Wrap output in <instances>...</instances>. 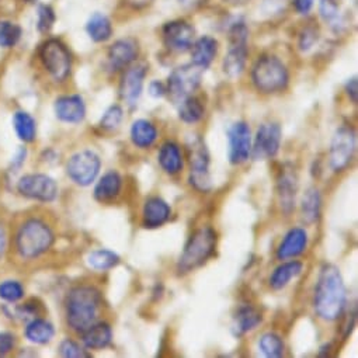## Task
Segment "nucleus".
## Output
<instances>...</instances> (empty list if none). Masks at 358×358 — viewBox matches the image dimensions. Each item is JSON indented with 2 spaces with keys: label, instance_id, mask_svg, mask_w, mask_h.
Masks as SVG:
<instances>
[{
  "label": "nucleus",
  "instance_id": "f257e3e1",
  "mask_svg": "<svg viewBox=\"0 0 358 358\" xmlns=\"http://www.w3.org/2000/svg\"><path fill=\"white\" fill-rule=\"evenodd\" d=\"M347 305V289L337 266L323 264L319 270L313 291V309L316 315L326 320L340 319Z\"/></svg>",
  "mask_w": 358,
  "mask_h": 358
},
{
  "label": "nucleus",
  "instance_id": "f03ea898",
  "mask_svg": "<svg viewBox=\"0 0 358 358\" xmlns=\"http://www.w3.org/2000/svg\"><path fill=\"white\" fill-rule=\"evenodd\" d=\"M103 308L101 292L92 285L72 288L65 301V316L68 326L82 333L99 320Z\"/></svg>",
  "mask_w": 358,
  "mask_h": 358
},
{
  "label": "nucleus",
  "instance_id": "7ed1b4c3",
  "mask_svg": "<svg viewBox=\"0 0 358 358\" xmlns=\"http://www.w3.org/2000/svg\"><path fill=\"white\" fill-rule=\"evenodd\" d=\"M217 243L218 234L213 227H201L193 232L177 262V273L185 275L203 267L215 255Z\"/></svg>",
  "mask_w": 358,
  "mask_h": 358
},
{
  "label": "nucleus",
  "instance_id": "20e7f679",
  "mask_svg": "<svg viewBox=\"0 0 358 358\" xmlns=\"http://www.w3.org/2000/svg\"><path fill=\"white\" fill-rule=\"evenodd\" d=\"M54 231L45 221L30 218L19 228L15 245L22 259L33 260L47 253L54 245Z\"/></svg>",
  "mask_w": 358,
  "mask_h": 358
},
{
  "label": "nucleus",
  "instance_id": "39448f33",
  "mask_svg": "<svg viewBox=\"0 0 358 358\" xmlns=\"http://www.w3.org/2000/svg\"><path fill=\"white\" fill-rule=\"evenodd\" d=\"M255 87L263 94H274L287 89L289 73L284 62L274 55H262L252 69Z\"/></svg>",
  "mask_w": 358,
  "mask_h": 358
},
{
  "label": "nucleus",
  "instance_id": "423d86ee",
  "mask_svg": "<svg viewBox=\"0 0 358 358\" xmlns=\"http://www.w3.org/2000/svg\"><path fill=\"white\" fill-rule=\"evenodd\" d=\"M187 156L190 164V174H189V183L190 186L200 192L208 193L213 187L211 183V156L207 148L206 141L200 135H192L187 139Z\"/></svg>",
  "mask_w": 358,
  "mask_h": 358
},
{
  "label": "nucleus",
  "instance_id": "0eeeda50",
  "mask_svg": "<svg viewBox=\"0 0 358 358\" xmlns=\"http://www.w3.org/2000/svg\"><path fill=\"white\" fill-rule=\"evenodd\" d=\"M40 61L44 69L55 82L68 79L72 71V55L68 47L58 38H48L38 51Z\"/></svg>",
  "mask_w": 358,
  "mask_h": 358
},
{
  "label": "nucleus",
  "instance_id": "6e6552de",
  "mask_svg": "<svg viewBox=\"0 0 358 358\" xmlns=\"http://www.w3.org/2000/svg\"><path fill=\"white\" fill-rule=\"evenodd\" d=\"M249 30L245 23L238 22L229 29V50L224 58L222 69L229 79L239 78L246 66Z\"/></svg>",
  "mask_w": 358,
  "mask_h": 358
},
{
  "label": "nucleus",
  "instance_id": "1a4fd4ad",
  "mask_svg": "<svg viewBox=\"0 0 358 358\" xmlns=\"http://www.w3.org/2000/svg\"><path fill=\"white\" fill-rule=\"evenodd\" d=\"M357 148V134L351 125H341L336 129L330 150H329V164L334 173L345 170L355 155Z\"/></svg>",
  "mask_w": 358,
  "mask_h": 358
},
{
  "label": "nucleus",
  "instance_id": "9d476101",
  "mask_svg": "<svg viewBox=\"0 0 358 358\" xmlns=\"http://www.w3.org/2000/svg\"><path fill=\"white\" fill-rule=\"evenodd\" d=\"M101 169V159L93 150H80L69 157L66 162V174L71 180L80 186L87 187L96 182Z\"/></svg>",
  "mask_w": 358,
  "mask_h": 358
},
{
  "label": "nucleus",
  "instance_id": "9b49d317",
  "mask_svg": "<svg viewBox=\"0 0 358 358\" xmlns=\"http://www.w3.org/2000/svg\"><path fill=\"white\" fill-rule=\"evenodd\" d=\"M203 69L194 64L183 65L176 68L167 80V94L177 104L183 99L192 96L200 86L203 78Z\"/></svg>",
  "mask_w": 358,
  "mask_h": 358
},
{
  "label": "nucleus",
  "instance_id": "f8f14e48",
  "mask_svg": "<svg viewBox=\"0 0 358 358\" xmlns=\"http://www.w3.org/2000/svg\"><path fill=\"white\" fill-rule=\"evenodd\" d=\"M17 192L20 196L34 201L52 203L58 197V185L52 177L47 174H27L19 180Z\"/></svg>",
  "mask_w": 358,
  "mask_h": 358
},
{
  "label": "nucleus",
  "instance_id": "ddd939ff",
  "mask_svg": "<svg viewBox=\"0 0 358 358\" xmlns=\"http://www.w3.org/2000/svg\"><path fill=\"white\" fill-rule=\"evenodd\" d=\"M282 129L277 122H266L257 128L252 143V156L256 160L274 159L281 148Z\"/></svg>",
  "mask_w": 358,
  "mask_h": 358
},
{
  "label": "nucleus",
  "instance_id": "4468645a",
  "mask_svg": "<svg viewBox=\"0 0 358 358\" xmlns=\"http://www.w3.org/2000/svg\"><path fill=\"white\" fill-rule=\"evenodd\" d=\"M252 129L248 122L238 121L228 128V159L232 164L239 166L252 156Z\"/></svg>",
  "mask_w": 358,
  "mask_h": 358
},
{
  "label": "nucleus",
  "instance_id": "2eb2a0df",
  "mask_svg": "<svg viewBox=\"0 0 358 358\" xmlns=\"http://www.w3.org/2000/svg\"><path fill=\"white\" fill-rule=\"evenodd\" d=\"M194 34V27L185 20L169 22L162 29V38L166 48L177 54H183L192 48Z\"/></svg>",
  "mask_w": 358,
  "mask_h": 358
},
{
  "label": "nucleus",
  "instance_id": "dca6fc26",
  "mask_svg": "<svg viewBox=\"0 0 358 358\" xmlns=\"http://www.w3.org/2000/svg\"><path fill=\"white\" fill-rule=\"evenodd\" d=\"M277 196L280 208L285 215L292 214L298 196V174L291 163L281 166L277 176Z\"/></svg>",
  "mask_w": 358,
  "mask_h": 358
},
{
  "label": "nucleus",
  "instance_id": "f3484780",
  "mask_svg": "<svg viewBox=\"0 0 358 358\" xmlns=\"http://www.w3.org/2000/svg\"><path fill=\"white\" fill-rule=\"evenodd\" d=\"M148 73V66L145 64H139L135 66L127 68L125 73L120 82V97L121 100L134 110L138 106V101L143 92V83Z\"/></svg>",
  "mask_w": 358,
  "mask_h": 358
},
{
  "label": "nucleus",
  "instance_id": "a211bd4d",
  "mask_svg": "<svg viewBox=\"0 0 358 358\" xmlns=\"http://www.w3.org/2000/svg\"><path fill=\"white\" fill-rule=\"evenodd\" d=\"M139 55L138 41L134 38L117 40L107 52V62L111 72H118L121 69L129 68Z\"/></svg>",
  "mask_w": 358,
  "mask_h": 358
},
{
  "label": "nucleus",
  "instance_id": "6ab92c4d",
  "mask_svg": "<svg viewBox=\"0 0 358 358\" xmlns=\"http://www.w3.org/2000/svg\"><path fill=\"white\" fill-rule=\"evenodd\" d=\"M54 110L57 118L66 124H80L86 117V103L80 94L58 97Z\"/></svg>",
  "mask_w": 358,
  "mask_h": 358
},
{
  "label": "nucleus",
  "instance_id": "aec40b11",
  "mask_svg": "<svg viewBox=\"0 0 358 358\" xmlns=\"http://www.w3.org/2000/svg\"><path fill=\"white\" fill-rule=\"evenodd\" d=\"M308 242H309L308 232L303 228H299V227L292 228L285 234V236L280 242L275 252V257L280 262L295 259L306 250Z\"/></svg>",
  "mask_w": 358,
  "mask_h": 358
},
{
  "label": "nucleus",
  "instance_id": "412c9836",
  "mask_svg": "<svg viewBox=\"0 0 358 358\" xmlns=\"http://www.w3.org/2000/svg\"><path fill=\"white\" fill-rule=\"evenodd\" d=\"M171 217L170 206L162 197H149L142 208V227L145 229H157Z\"/></svg>",
  "mask_w": 358,
  "mask_h": 358
},
{
  "label": "nucleus",
  "instance_id": "4be33fe9",
  "mask_svg": "<svg viewBox=\"0 0 358 358\" xmlns=\"http://www.w3.org/2000/svg\"><path fill=\"white\" fill-rule=\"evenodd\" d=\"M157 163L160 169L169 176H176L180 173L185 167V156L180 145L174 141L163 142L159 148Z\"/></svg>",
  "mask_w": 358,
  "mask_h": 358
},
{
  "label": "nucleus",
  "instance_id": "5701e85b",
  "mask_svg": "<svg viewBox=\"0 0 358 358\" xmlns=\"http://www.w3.org/2000/svg\"><path fill=\"white\" fill-rule=\"evenodd\" d=\"M122 190V177L118 171L115 170H108L107 173H104L99 182L96 183L93 196L96 199V201L101 203V204H107L114 201Z\"/></svg>",
  "mask_w": 358,
  "mask_h": 358
},
{
  "label": "nucleus",
  "instance_id": "b1692460",
  "mask_svg": "<svg viewBox=\"0 0 358 358\" xmlns=\"http://www.w3.org/2000/svg\"><path fill=\"white\" fill-rule=\"evenodd\" d=\"M82 334V343L86 350H103L113 341V329L107 322H96Z\"/></svg>",
  "mask_w": 358,
  "mask_h": 358
},
{
  "label": "nucleus",
  "instance_id": "393cba45",
  "mask_svg": "<svg viewBox=\"0 0 358 358\" xmlns=\"http://www.w3.org/2000/svg\"><path fill=\"white\" fill-rule=\"evenodd\" d=\"M303 271V263L298 262V260H288V262H281L280 266H277L274 268V271L270 274L268 277V285L271 289L274 291H281L284 289L287 285H289V282L299 277L301 273Z\"/></svg>",
  "mask_w": 358,
  "mask_h": 358
},
{
  "label": "nucleus",
  "instance_id": "a878e982",
  "mask_svg": "<svg viewBox=\"0 0 358 358\" xmlns=\"http://www.w3.org/2000/svg\"><path fill=\"white\" fill-rule=\"evenodd\" d=\"M190 50L193 59L192 64L206 71L211 66L218 54V41L210 36H204L199 38L196 43H193Z\"/></svg>",
  "mask_w": 358,
  "mask_h": 358
},
{
  "label": "nucleus",
  "instance_id": "bb28decb",
  "mask_svg": "<svg viewBox=\"0 0 358 358\" xmlns=\"http://www.w3.org/2000/svg\"><path fill=\"white\" fill-rule=\"evenodd\" d=\"M263 322V315L252 305L245 303L236 309L234 316V334L236 337L245 336L249 331L257 329Z\"/></svg>",
  "mask_w": 358,
  "mask_h": 358
},
{
  "label": "nucleus",
  "instance_id": "cd10ccee",
  "mask_svg": "<svg viewBox=\"0 0 358 358\" xmlns=\"http://www.w3.org/2000/svg\"><path fill=\"white\" fill-rule=\"evenodd\" d=\"M129 136L134 146L139 149H149L156 143L159 132L156 125L152 121L141 118L132 122L129 129Z\"/></svg>",
  "mask_w": 358,
  "mask_h": 358
},
{
  "label": "nucleus",
  "instance_id": "c85d7f7f",
  "mask_svg": "<svg viewBox=\"0 0 358 358\" xmlns=\"http://www.w3.org/2000/svg\"><path fill=\"white\" fill-rule=\"evenodd\" d=\"M301 214L308 225L319 222L322 217V196L316 187H309L305 192L301 201Z\"/></svg>",
  "mask_w": 358,
  "mask_h": 358
},
{
  "label": "nucleus",
  "instance_id": "c756f323",
  "mask_svg": "<svg viewBox=\"0 0 358 358\" xmlns=\"http://www.w3.org/2000/svg\"><path fill=\"white\" fill-rule=\"evenodd\" d=\"M26 338L34 344H48L55 336V327L51 322L34 317L26 326Z\"/></svg>",
  "mask_w": 358,
  "mask_h": 358
},
{
  "label": "nucleus",
  "instance_id": "7c9ffc66",
  "mask_svg": "<svg viewBox=\"0 0 358 358\" xmlns=\"http://www.w3.org/2000/svg\"><path fill=\"white\" fill-rule=\"evenodd\" d=\"M178 104V118L185 124H197L206 115V106L200 97L189 96Z\"/></svg>",
  "mask_w": 358,
  "mask_h": 358
},
{
  "label": "nucleus",
  "instance_id": "2f4dec72",
  "mask_svg": "<svg viewBox=\"0 0 358 358\" xmlns=\"http://www.w3.org/2000/svg\"><path fill=\"white\" fill-rule=\"evenodd\" d=\"M86 33L94 43H106L113 36V26L106 15L94 13L86 23Z\"/></svg>",
  "mask_w": 358,
  "mask_h": 358
},
{
  "label": "nucleus",
  "instance_id": "473e14b6",
  "mask_svg": "<svg viewBox=\"0 0 358 358\" xmlns=\"http://www.w3.org/2000/svg\"><path fill=\"white\" fill-rule=\"evenodd\" d=\"M13 127L20 141L30 143L37 138V122L27 111H17L13 115Z\"/></svg>",
  "mask_w": 358,
  "mask_h": 358
},
{
  "label": "nucleus",
  "instance_id": "72a5a7b5",
  "mask_svg": "<svg viewBox=\"0 0 358 358\" xmlns=\"http://www.w3.org/2000/svg\"><path fill=\"white\" fill-rule=\"evenodd\" d=\"M121 262V257L108 249H99L93 250L87 256V264L90 268L96 271H108L114 267H117Z\"/></svg>",
  "mask_w": 358,
  "mask_h": 358
},
{
  "label": "nucleus",
  "instance_id": "f704fd0d",
  "mask_svg": "<svg viewBox=\"0 0 358 358\" xmlns=\"http://www.w3.org/2000/svg\"><path fill=\"white\" fill-rule=\"evenodd\" d=\"M259 350L267 358H278L285 351V343L278 333L267 331L259 338Z\"/></svg>",
  "mask_w": 358,
  "mask_h": 358
},
{
  "label": "nucleus",
  "instance_id": "c9c22d12",
  "mask_svg": "<svg viewBox=\"0 0 358 358\" xmlns=\"http://www.w3.org/2000/svg\"><path fill=\"white\" fill-rule=\"evenodd\" d=\"M23 30L22 27L12 20H0V47L13 48L22 40Z\"/></svg>",
  "mask_w": 358,
  "mask_h": 358
},
{
  "label": "nucleus",
  "instance_id": "e433bc0d",
  "mask_svg": "<svg viewBox=\"0 0 358 358\" xmlns=\"http://www.w3.org/2000/svg\"><path fill=\"white\" fill-rule=\"evenodd\" d=\"M122 120H124V110H122V107L118 106V104H114V106H110L104 111V114H103V117H101V120L99 122V127L103 131L113 132V131L120 128Z\"/></svg>",
  "mask_w": 358,
  "mask_h": 358
},
{
  "label": "nucleus",
  "instance_id": "4c0bfd02",
  "mask_svg": "<svg viewBox=\"0 0 358 358\" xmlns=\"http://www.w3.org/2000/svg\"><path fill=\"white\" fill-rule=\"evenodd\" d=\"M24 296V287L19 281L8 280L0 284V299L6 302H17Z\"/></svg>",
  "mask_w": 358,
  "mask_h": 358
},
{
  "label": "nucleus",
  "instance_id": "58836bf2",
  "mask_svg": "<svg viewBox=\"0 0 358 358\" xmlns=\"http://www.w3.org/2000/svg\"><path fill=\"white\" fill-rule=\"evenodd\" d=\"M57 22L55 10L50 5H41L37 12V30L41 34H47L52 30Z\"/></svg>",
  "mask_w": 358,
  "mask_h": 358
},
{
  "label": "nucleus",
  "instance_id": "ea45409f",
  "mask_svg": "<svg viewBox=\"0 0 358 358\" xmlns=\"http://www.w3.org/2000/svg\"><path fill=\"white\" fill-rule=\"evenodd\" d=\"M59 354L65 358H83L90 357L87 350L72 338H65L59 344Z\"/></svg>",
  "mask_w": 358,
  "mask_h": 358
},
{
  "label": "nucleus",
  "instance_id": "a19ab883",
  "mask_svg": "<svg viewBox=\"0 0 358 358\" xmlns=\"http://www.w3.org/2000/svg\"><path fill=\"white\" fill-rule=\"evenodd\" d=\"M320 16L326 23H329L331 27L338 26V9L331 2V0H322L320 2Z\"/></svg>",
  "mask_w": 358,
  "mask_h": 358
},
{
  "label": "nucleus",
  "instance_id": "79ce46f5",
  "mask_svg": "<svg viewBox=\"0 0 358 358\" xmlns=\"http://www.w3.org/2000/svg\"><path fill=\"white\" fill-rule=\"evenodd\" d=\"M16 345V336L9 331H0V357L8 355Z\"/></svg>",
  "mask_w": 358,
  "mask_h": 358
},
{
  "label": "nucleus",
  "instance_id": "37998d69",
  "mask_svg": "<svg viewBox=\"0 0 358 358\" xmlns=\"http://www.w3.org/2000/svg\"><path fill=\"white\" fill-rule=\"evenodd\" d=\"M149 94L153 99H162V97H164L167 94V87L160 80H152L149 83Z\"/></svg>",
  "mask_w": 358,
  "mask_h": 358
},
{
  "label": "nucleus",
  "instance_id": "c03bdc74",
  "mask_svg": "<svg viewBox=\"0 0 358 358\" xmlns=\"http://www.w3.org/2000/svg\"><path fill=\"white\" fill-rule=\"evenodd\" d=\"M316 40H317V36H316L313 31L305 30V33L301 34V38H299V47H301V50H302V51L310 50Z\"/></svg>",
  "mask_w": 358,
  "mask_h": 358
},
{
  "label": "nucleus",
  "instance_id": "a18cd8bd",
  "mask_svg": "<svg viewBox=\"0 0 358 358\" xmlns=\"http://www.w3.org/2000/svg\"><path fill=\"white\" fill-rule=\"evenodd\" d=\"M358 83H357V78H351L347 83H345V93L348 96V99L351 100V103H357L358 99Z\"/></svg>",
  "mask_w": 358,
  "mask_h": 358
},
{
  "label": "nucleus",
  "instance_id": "49530a36",
  "mask_svg": "<svg viewBox=\"0 0 358 358\" xmlns=\"http://www.w3.org/2000/svg\"><path fill=\"white\" fill-rule=\"evenodd\" d=\"M292 3L299 15H308L313 6V0H292Z\"/></svg>",
  "mask_w": 358,
  "mask_h": 358
},
{
  "label": "nucleus",
  "instance_id": "de8ad7c7",
  "mask_svg": "<svg viewBox=\"0 0 358 358\" xmlns=\"http://www.w3.org/2000/svg\"><path fill=\"white\" fill-rule=\"evenodd\" d=\"M26 156H27L26 148H20V149L17 150L15 159H13V167H15V169H20L22 164L26 162Z\"/></svg>",
  "mask_w": 358,
  "mask_h": 358
},
{
  "label": "nucleus",
  "instance_id": "09e8293b",
  "mask_svg": "<svg viewBox=\"0 0 358 358\" xmlns=\"http://www.w3.org/2000/svg\"><path fill=\"white\" fill-rule=\"evenodd\" d=\"M6 231L5 228L2 227V224H0V260H2L3 255H5V250H6Z\"/></svg>",
  "mask_w": 358,
  "mask_h": 358
},
{
  "label": "nucleus",
  "instance_id": "8fccbe9b",
  "mask_svg": "<svg viewBox=\"0 0 358 358\" xmlns=\"http://www.w3.org/2000/svg\"><path fill=\"white\" fill-rule=\"evenodd\" d=\"M127 3L134 9H143L152 3V0H127Z\"/></svg>",
  "mask_w": 358,
  "mask_h": 358
},
{
  "label": "nucleus",
  "instance_id": "3c124183",
  "mask_svg": "<svg viewBox=\"0 0 358 358\" xmlns=\"http://www.w3.org/2000/svg\"><path fill=\"white\" fill-rule=\"evenodd\" d=\"M227 2H229L232 5H242V3H246L248 0H227Z\"/></svg>",
  "mask_w": 358,
  "mask_h": 358
},
{
  "label": "nucleus",
  "instance_id": "603ef678",
  "mask_svg": "<svg viewBox=\"0 0 358 358\" xmlns=\"http://www.w3.org/2000/svg\"><path fill=\"white\" fill-rule=\"evenodd\" d=\"M22 2L29 3V5H34V3H37V2H38V0H22Z\"/></svg>",
  "mask_w": 358,
  "mask_h": 358
}]
</instances>
